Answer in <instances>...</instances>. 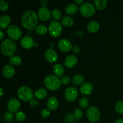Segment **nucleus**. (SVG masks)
<instances>
[{
    "mask_svg": "<svg viewBox=\"0 0 123 123\" xmlns=\"http://www.w3.org/2000/svg\"><path fill=\"white\" fill-rule=\"evenodd\" d=\"M72 50L74 54H79L80 51V48L78 46H73Z\"/></svg>",
    "mask_w": 123,
    "mask_h": 123,
    "instance_id": "40",
    "label": "nucleus"
},
{
    "mask_svg": "<svg viewBox=\"0 0 123 123\" xmlns=\"http://www.w3.org/2000/svg\"><path fill=\"white\" fill-rule=\"evenodd\" d=\"M74 117H75L76 119L77 120H79V119L81 118L82 117V115H83V112L82 111V109H79V108H77L74 110Z\"/></svg>",
    "mask_w": 123,
    "mask_h": 123,
    "instance_id": "35",
    "label": "nucleus"
},
{
    "mask_svg": "<svg viewBox=\"0 0 123 123\" xmlns=\"http://www.w3.org/2000/svg\"><path fill=\"white\" fill-rule=\"evenodd\" d=\"M59 49L62 52H68L72 49V44L71 42L68 40L66 39V38H62L60 40L58 44Z\"/></svg>",
    "mask_w": 123,
    "mask_h": 123,
    "instance_id": "10",
    "label": "nucleus"
},
{
    "mask_svg": "<svg viewBox=\"0 0 123 123\" xmlns=\"http://www.w3.org/2000/svg\"><path fill=\"white\" fill-rule=\"evenodd\" d=\"M48 31L52 37H59L62 32V25L58 21L52 22L48 28Z\"/></svg>",
    "mask_w": 123,
    "mask_h": 123,
    "instance_id": "7",
    "label": "nucleus"
},
{
    "mask_svg": "<svg viewBox=\"0 0 123 123\" xmlns=\"http://www.w3.org/2000/svg\"><path fill=\"white\" fill-rule=\"evenodd\" d=\"M115 111L117 112L121 115H123V101H119L115 105Z\"/></svg>",
    "mask_w": 123,
    "mask_h": 123,
    "instance_id": "31",
    "label": "nucleus"
},
{
    "mask_svg": "<svg viewBox=\"0 0 123 123\" xmlns=\"http://www.w3.org/2000/svg\"><path fill=\"white\" fill-rule=\"evenodd\" d=\"M86 117L88 120L92 123H96L100 117V111L96 106H91L86 111Z\"/></svg>",
    "mask_w": 123,
    "mask_h": 123,
    "instance_id": "8",
    "label": "nucleus"
},
{
    "mask_svg": "<svg viewBox=\"0 0 123 123\" xmlns=\"http://www.w3.org/2000/svg\"><path fill=\"white\" fill-rule=\"evenodd\" d=\"M18 96L21 100L29 102L33 98L34 93L30 88L28 86H22L18 90Z\"/></svg>",
    "mask_w": 123,
    "mask_h": 123,
    "instance_id": "4",
    "label": "nucleus"
},
{
    "mask_svg": "<svg viewBox=\"0 0 123 123\" xmlns=\"http://www.w3.org/2000/svg\"><path fill=\"white\" fill-rule=\"evenodd\" d=\"M7 35L12 40H18L22 37V32L20 28L17 25H10L7 28Z\"/></svg>",
    "mask_w": 123,
    "mask_h": 123,
    "instance_id": "6",
    "label": "nucleus"
},
{
    "mask_svg": "<svg viewBox=\"0 0 123 123\" xmlns=\"http://www.w3.org/2000/svg\"><path fill=\"white\" fill-rule=\"evenodd\" d=\"M10 63L13 66H19L22 62V58L18 55H13L9 59Z\"/></svg>",
    "mask_w": 123,
    "mask_h": 123,
    "instance_id": "28",
    "label": "nucleus"
},
{
    "mask_svg": "<svg viewBox=\"0 0 123 123\" xmlns=\"http://www.w3.org/2000/svg\"><path fill=\"white\" fill-rule=\"evenodd\" d=\"M34 44V42L33 38L30 36H25L20 40V44L24 49H30L33 46Z\"/></svg>",
    "mask_w": 123,
    "mask_h": 123,
    "instance_id": "14",
    "label": "nucleus"
},
{
    "mask_svg": "<svg viewBox=\"0 0 123 123\" xmlns=\"http://www.w3.org/2000/svg\"><path fill=\"white\" fill-rule=\"evenodd\" d=\"M78 10V7L76 4L70 3L67 5L66 7V12L69 15H74L77 13Z\"/></svg>",
    "mask_w": 123,
    "mask_h": 123,
    "instance_id": "22",
    "label": "nucleus"
},
{
    "mask_svg": "<svg viewBox=\"0 0 123 123\" xmlns=\"http://www.w3.org/2000/svg\"><path fill=\"white\" fill-rule=\"evenodd\" d=\"M93 90V86L90 82H85L82 85L80 88V93L84 96H88Z\"/></svg>",
    "mask_w": 123,
    "mask_h": 123,
    "instance_id": "17",
    "label": "nucleus"
},
{
    "mask_svg": "<svg viewBox=\"0 0 123 123\" xmlns=\"http://www.w3.org/2000/svg\"><path fill=\"white\" fill-rule=\"evenodd\" d=\"M48 31V29L47 26L44 25H39L37 26V28L35 30L36 34L40 36H43L47 34Z\"/></svg>",
    "mask_w": 123,
    "mask_h": 123,
    "instance_id": "27",
    "label": "nucleus"
},
{
    "mask_svg": "<svg viewBox=\"0 0 123 123\" xmlns=\"http://www.w3.org/2000/svg\"><path fill=\"white\" fill-rule=\"evenodd\" d=\"M3 118L4 121L7 123H10L13 121V119H14V115L10 112H7L4 114Z\"/></svg>",
    "mask_w": 123,
    "mask_h": 123,
    "instance_id": "29",
    "label": "nucleus"
},
{
    "mask_svg": "<svg viewBox=\"0 0 123 123\" xmlns=\"http://www.w3.org/2000/svg\"><path fill=\"white\" fill-rule=\"evenodd\" d=\"M50 15H51V13H50V10L47 7H42L40 8H39L37 12V16L38 19L43 22L49 20L50 18Z\"/></svg>",
    "mask_w": 123,
    "mask_h": 123,
    "instance_id": "12",
    "label": "nucleus"
},
{
    "mask_svg": "<svg viewBox=\"0 0 123 123\" xmlns=\"http://www.w3.org/2000/svg\"><path fill=\"white\" fill-rule=\"evenodd\" d=\"M16 119L17 121H20V122H22V121H25V118H26V116H25V114H24L23 112L19 111L16 113Z\"/></svg>",
    "mask_w": 123,
    "mask_h": 123,
    "instance_id": "33",
    "label": "nucleus"
},
{
    "mask_svg": "<svg viewBox=\"0 0 123 123\" xmlns=\"http://www.w3.org/2000/svg\"><path fill=\"white\" fill-rule=\"evenodd\" d=\"M74 2L77 4L82 5V4H84V0H74Z\"/></svg>",
    "mask_w": 123,
    "mask_h": 123,
    "instance_id": "42",
    "label": "nucleus"
},
{
    "mask_svg": "<svg viewBox=\"0 0 123 123\" xmlns=\"http://www.w3.org/2000/svg\"><path fill=\"white\" fill-rule=\"evenodd\" d=\"M61 82V84H64V85H67V84H70L71 82V78L68 76H63L61 77L60 79Z\"/></svg>",
    "mask_w": 123,
    "mask_h": 123,
    "instance_id": "36",
    "label": "nucleus"
},
{
    "mask_svg": "<svg viewBox=\"0 0 123 123\" xmlns=\"http://www.w3.org/2000/svg\"><path fill=\"white\" fill-rule=\"evenodd\" d=\"M0 90H1V96H0V97H1L3 96V90H2V88H0Z\"/></svg>",
    "mask_w": 123,
    "mask_h": 123,
    "instance_id": "45",
    "label": "nucleus"
},
{
    "mask_svg": "<svg viewBox=\"0 0 123 123\" xmlns=\"http://www.w3.org/2000/svg\"><path fill=\"white\" fill-rule=\"evenodd\" d=\"M79 12L84 17L89 18L93 15L96 12V8L90 2H84L79 7Z\"/></svg>",
    "mask_w": 123,
    "mask_h": 123,
    "instance_id": "5",
    "label": "nucleus"
},
{
    "mask_svg": "<svg viewBox=\"0 0 123 123\" xmlns=\"http://www.w3.org/2000/svg\"><path fill=\"white\" fill-rule=\"evenodd\" d=\"M53 72L57 77H62L64 73V68L61 64H56L53 67Z\"/></svg>",
    "mask_w": 123,
    "mask_h": 123,
    "instance_id": "20",
    "label": "nucleus"
},
{
    "mask_svg": "<svg viewBox=\"0 0 123 123\" xmlns=\"http://www.w3.org/2000/svg\"><path fill=\"white\" fill-rule=\"evenodd\" d=\"M50 111L48 109H44L41 112V116H42V118H44L48 117L50 115Z\"/></svg>",
    "mask_w": 123,
    "mask_h": 123,
    "instance_id": "38",
    "label": "nucleus"
},
{
    "mask_svg": "<svg viewBox=\"0 0 123 123\" xmlns=\"http://www.w3.org/2000/svg\"><path fill=\"white\" fill-rule=\"evenodd\" d=\"M20 108V102L15 98H11L7 103V108L9 112L12 113L18 112Z\"/></svg>",
    "mask_w": 123,
    "mask_h": 123,
    "instance_id": "11",
    "label": "nucleus"
},
{
    "mask_svg": "<svg viewBox=\"0 0 123 123\" xmlns=\"http://www.w3.org/2000/svg\"><path fill=\"white\" fill-rule=\"evenodd\" d=\"M75 117H74V115H72V114H68L66 115L65 118V120L67 123H73L75 121Z\"/></svg>",
    "mask_w": 123,
    "mask_h": 123,
    "instance_id": "37",
    "label": "nucleus"
},
{
    "mask_svg": "<svg viewBox=\"0 0 123 123\" xmlns=\"http://www.w3.org/2000/svg\"><path fill=\"white\" fill-rule=\"evenodd\" d=\"M95 7L98 10H103L106 8L108 4L107 0H94V1Z\"/></svg>",
    "mask_w": 123,
    "mask_h": 123,
    "instance_id": "24",
    "label": "nucleus"
},
{
    "mask_svg": "<svg viewBox=\"0 0 123 123\" xmlns=\"http://www.w3.org/2000/svg\"><path fill=\"white\" fill-rule=\"evenodd\" d=\"M17 49L16 44L11 39H6L2 42L1 49L2 54L6 56H12Z\"/></svg>",
    "mask_w": 123,
    "mask_h": 123,
    "instance_id": "2",
    "label": "nucleus"
},
{
    "mask_svg": "<svg viewBox=\"0 0 123 123\" xmlns=\"http://www.w3.org/2000/svg\"><path fill=\"white\" fill-rule=\"evenodd\" d=\"M48 96V91L45 88H39L36 90L34 96L37 99H43Z\"/></svg>",
    "mask_w": 123,
    "mask_h": 123,
    "instance_id": "23",
    "label": "nucleus"
},
{
    "mask_svg": "<svg viewBox=\"0 0 123 123\" xmlns=\"http://www.w3.org/2000/svg\"><path fill=\"white\" fill-rule=\"evenodd\" d=\"M78 90L75 87L70 86L67 88L64 91L65 98L69 102H74L78 97Z\"/></svg>",
    "mask_w": 123,
    "mask_h": 123,
    "instance_id": "9",
    "label": "nucleus"
},
{
    "mask_svg": "<svg viewBox=\"0 0 123 123\" xmlns=\"http://www.w3.org/2000/svg\"><path fill=\"white\" fill-rule=\"evenodd\" d=\"M11 23V18L8 14H4L0 18V28L4 30L9 27Z\"/></svg>",
    "mask_w": 123,
    "mask_h": 123,
    "instance_id": "18",
    "label": "nucleus"
},
{
    "mask_svg": "<svg viewBox=\"0 0 123 123\" xmlns=\"http://www.w3.org/2000/svg\"><path fill=\"white\" fill-rule=\"evenodd\" d=\"M40 2L41 5L43 7H46V6L48 4V1H47V0H42V1H41Z\"/></svg>",
    "mask_w": 123,
    "mask_h": 123,
    "instance_id": "41",
    "label": "nucleus"
},
{
    "mask_svg": "<svg viewBox=\"0 0 123 123\" xmlns=\"http://www.w3.org/2000/svg\"><path fill=\"white\" fill-rule=\"evenodd\" d=\"M84 81V78L81 74H76L72 78V83L76 86L82 85Z\"/></svg>",
    "mask_w": 123,
    "mask_h": 123,
    "instance_id": "26",
    "label": "nucleus"
},
{
    "mask_svg": "<svg viewBox=\"0 0 123 123\" xmlns=\"http://www.w3.org/2000/svg\"><path fill=\"white\" fill-rule=\"evenodd\" d=\"M30 105L32 108H36L38 105V101L36 98H32L30 101Z\"/></svg>",
    "mask_w": 123,
    "mask_h": 123,
    "instance_id": "39",
    "label": "nucleus"
},
{
    "mask_svg": "<svg viewBox=\"0 0 123 123\" xmlns=\"http://www.w3.org/2000/svg\"><path fill=\"white\" fill-rule=\"evenodd\" d=\"M15 73V69L11 65H6L2 69V74L4 77L7 79L12 78Z\"/></svg>",
    "mask_w": 123,
    "mask_h": 123,
    "instance_id": "16",
    "label": "nucleus"
},
{
    "mask_svg": "<svg viewBox=\"0 0 123 123\" xmlns=\"http://www.w3.org/2000/svg\"><path fill=\"white\" fill-rule=\"evenodd\" d=\"M78 62V58L74 55H70L67 56L64 61V65L67 68H72L74 67Z\"/></svg>",
    "mask_w": 123,
    "mask_h": 123,
    "instance_id": "15",
    "label": "nucleus"
},
{
    "mask_svg": "<svg viewBox=\"0 0 123 123\" xmlns=\"http://www.w3.org/2000/svg\"><path fill=\"white\" fill-rule=\"evenodd\" d=\"M52 17L55 20H59L61 19V16H62V13L58 9H54V10L51 13Z\"/></svg>",
    "mask_w": 123,
    "mask_h": 123,
    "instance_id": "30",
    "label": "nucleus"
},
{
    "mask_svg": "<svg viewBox=\"0 0 123 123\" xmlns=\"http://www.w3.org/2000/svg\"><path fill=\"white\" fill-rule=\"evenodd\" d=\"M9 8L8 4L4 0L0 1V10L1 12H6Z\"/></svg>",
    "mask_w": 123,
    "mask_h": 123,
    "instance_id": "34",
    "label": "nucleus"
},
{
    "mask_svg": "<svg viewBox=\"0 0 123 123\" xmlns=\"http://www.w3.org/2000/svg\"><path fill=\"white\" fill-rule=\"evenodd\" d=\"M21 24L23 27L26 30H36L38 24L37 14L32 10H28L24 13L21 18Z\"/></svg>",
    "mask_w": 123,
    "mask_h": 123,
    "instance_id": "1",
    "label": "nucleus"
},
{
    "mask_svg": "<svg viewBox=\"0 0 123 123\" xmlns=\"http://www.w3.org/2000/svg\"><path fill=\"white\" fill-rule=\"evenodd\" d=\"M115 123H123V119H118V120L115 121Z\"/></svg>",
    "mask_w": 123,
    "mask_h": 123,
    "instance_id": "44",
    "label": "nucleus"
},
{
    "mask_svg": "<svg viewBox=\"0 0 123 123\" xmlns=\"http://www.w3.org/2000/svg\"><path fill=\"white\" fill-rule=\"evenodd\" d=\"M44 84L46 88L52 91H55L58 90L61 85V80L56 76H47L44 79Z\"/></svg>",
    "mask_w": 123,
    "mask_h": 123,
    "instance_id": "3",
    "label": "nucleus"
},
{
    "mask_svg": "<svg viewBox=\"0 0 123 123\" xmlns=\"http://www.w3.org/2000/svg\"><path fill=\"white\" fill-rule=\"evenodd\" d=\"M87 30L89 32L91 33H95L97 32L100 29V25L96 21H91L90 22L87 24Z\"/></svg>",
    "mask_w": 123,
    "mask_h": 123,
    "instance_id": "21",
    "label": "nucleus"
},
{
    "mask_svg": "<svg viewBox=\"0 0 123 123\" xmlns=\"http://www.w3.org/2000/svg\"><path fill=\"white\" fill-rule=\"evenodd\" d=\"M59 102L57 98L55 97H51L48 99L47 102V106L49 111H55L58 108Z\"/></svg>",
    "mask_w": 123,
    "mask_h": 123,
    "instance_id": "19",
    "label": "nucleus"
},
{
    "mask_svg": "<svg viewBox=\"0 0 123 123\" xmlns=\"http://www.w3.org/2000/svg\"><path fill=\"white\" fill-rule=\"evenodd\" d=\"M0 35H1V38H0V40H2L3 39L4 36V32H2L1 30L0 31Z\"/></svg>",
    "mask_w": 123,
    "mask_h": 123,
    "instance_id": "43",
    "label": "nucleus"
},
{
    "mask_svg": "<svg viewBox=\"0 0 123 123\" xmlns=\"http://www.w3.org/2000/svg\"><path fill=\"white\" fill-rule=\"evenodd\" d=\"M44 58L49 63L55 62L58 60V54L52 49H48L44 52Z\"/></svg>",
    "mask_w": 123,
    "mask_h": 123,
    "instance_id": "13",
    "label": "nucleus"
},
{
    "mask_svg": "<svg viewBox=\"0 0 123 123\" xmlns=\"http://www.w3.org/2000/svg\"><path fill=\"white\" fill-rule=\"evenodd\" d=\"M79 105L82 109H86L88 107L89 101L86 98H82L79 100Z\"/></svg>",
    "mask_w": 123,
    "mask_h": 123,
    "instance_id": "32",
    "label": "nucleus"
},
{
    "mask_svg": "<svg viewBox=\"0 0 123 123\" xmlns=\"http://www.w3.org/2000/svg\"><path fill=\"white\" fill-rule=\"evenodd\" d=\"M61 24L65 27H71L74 24V19L70 16H64L61 19Z\"/></svg>",
    "mask_w": 123,
    "mask_h": 123,
    "instance_id": "25",
    "label": "nucleus"
}]
</instances>
